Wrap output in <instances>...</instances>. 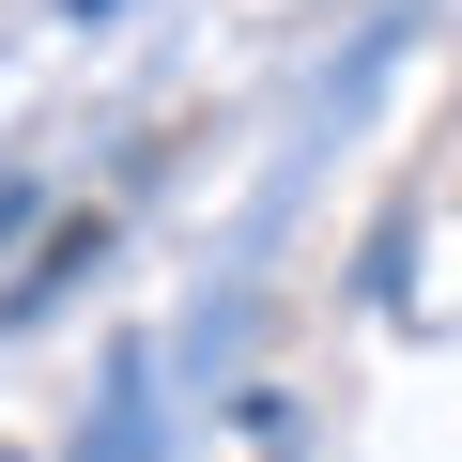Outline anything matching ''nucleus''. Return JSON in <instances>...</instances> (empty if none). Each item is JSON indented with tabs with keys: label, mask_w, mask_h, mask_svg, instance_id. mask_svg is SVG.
Wrapping results in <instances>:
<instances>
[]
</instances>
